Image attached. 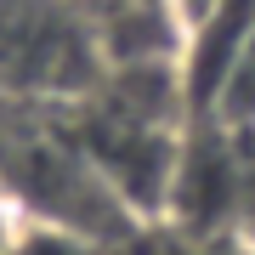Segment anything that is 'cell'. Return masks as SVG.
Listing matches in <instances>:
<instances>
[{
    "mask_svg": "<svg viewBox=\"0 0 255 255\" xmlns=\"http://www.w3.org/2000/svg\"><path fill=\"white\" fill-rule=\"evenodd\" d=\"M216 6H221V0H170V17H176V28L187 34V28L199 23V17H210Z\"/></svg>",
    "mask_w": 255,
    "mask_h": 255,
    "instance_id": "obj_3",
    "label": "cell"
},
{
    "mask_svg": "<svg viewBox=\"0 0 255 255\" xmlns=\"http://www.w3.org/2000/svg\"><path fill=\"white\" fill-rule=\"evenodd\" d=\"M142 6H164V11H170V0H142Z\"/></svg>",
    "mask_w": 255,
    "mask_h": 255,
    "instance_id": "obj_5",
    "label": "cell"
},
{
    "mask_svg": "<svg viewBox=\"0 0 255 255\" xmlns=\"http://www.w3.org/2000/svg\"><path fill=\"white\" fill-rule=\"evenodd\" d=\"M23 233H28V216H23V204L11 199L6 187H0V255H17Z\"/></svg>",
    "mask_w": 255,
    "mask_h": 255,
    "instance_id": "obj_2",
    "label": "cell"
},
{
    "mask_svg": "<svg viewBox=\"0 0 255 255\" xmlns=\"http://www.w3.org/2000/svg\"><path fill=\"white\" fill-rule=\"evenodd\" d=\"M193 255H250V250H233V244H221V238H210V244H193Z\"/></svg>",
    "mask_w": 255,
    "mask_h": 255,
    "instance_id": "obj_4",
    "label": "cell"
},
{
    "mask_svg": "<svg viewBox=\"0 0 255 255\" xmlns=\"http://www.w3.org/2000/svg\"><path fill=\"white\" fill-rule=\"evenodd\" d=\"M17 255H85V250H80V238H74L68 227H57V221H34V216H28V233H23Z\"/></svg>",
    "mask_w": 255,
    "mask_h": 255,
    "instance_id": "obj_1",
    "label": "cell"
}]
</instances>
